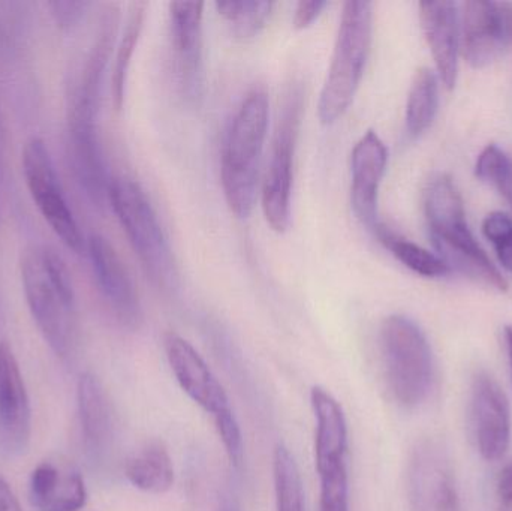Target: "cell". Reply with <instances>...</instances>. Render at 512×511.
I'll return each instance as SVG.
<instances>
[{
  "mask_svg": "<svg viewBox=\"0 0 512 511\" xmlns=\"http://www.w3.org/2000/svg\"><path fill=\"white\" fill-rule=\"evenodd\" d=\"M424 213L438 257L451 272L456 270L498 291L508 290L507 279L472 234L462 195L447 174L430 182L424 197Z\"/></svg>",
  "mask_w": 512,
  "mask_h": 511,
  "instance_id": "cell-1",
  "label": "cell"
},
{
  "mask_svg": "<svg viewBox=\"0 0 512 511\" xmlns=\"http://www.w3.org/2000/svg\"><path fill=\"white\" fill-rule=\"evenodd\" d=\"M21 282L39 332L66 359L75 344V293L65 261L48 246H30L21 257Z\"/></svg>",
  "mask_w": 512,
  "mask_h": 511,
  "instance_id": "cell-2",
  "label": "cell"
},
{
  "mask_svg": "<svg viewBox=\"0 0 512 511\" xmlns=\"http://www.w3.org/2000/svg\"><path fill=\"white\" fill-rule=\"evenodd\" d=\"M268 116L267 93L254 90L234 114L225 134L221 158L222 189L228 207L240 219L249 218L255 207Z\"/></svg>",
  "mask_w": 512,
  "mask_h": 511,
  "instance_id": "cell-3",
  "label": "cell"
},
{
  "mask_svg": "<svg viewBox=\"0 0 512 511\" xmlns=\"http://www.w3.org/2000/svg\"><path fill=\"white\" fill-rule=\"evenodd\" d=\"M373 3L349 0L343 5L336 44L318 102L322 125L336 123L354 102L369 59Z\"/></svg>",
  "mask_w": 512,
  "mask_h": 511,
  "instance_id": "cell-4",
  "label": "cell"
},
{
  "mask_svg": "<svg viewBox=\"0 0 512 511\" xmlns=\"http://www.w3.org/2000/svg\"><path fill=\"white\" fill-rule=\"evenodd\" d=\"M107 200L116 213L147 278L165 293L179 284L176 260L167 234L146 192L128 177L111 179Z\"/></svg>",
  "mask_w": 512,
  "mask_h": 511,
  "instance_id": "cell-5",
  "label": "cell"
},
{
  "mask_svg": "<svg viewBox=\"0 0 512 511\" xmlns=\"http://www.w3.org/2000/svg\"><path fill=\"white\" fill-rule=\"evenodd\" d=\"M381 347L394 399L405 408L423 404L432 387L433 354L421 327L405 315H391L382 323Z\"/></svg>",
  "mask_w": 512,
  "mask_h": 511,
  "instance_id": "cell-6",
  "label": "cell"
},
{
  "mask_svg": "<svg viewBox=\"0 0 512 511\" xmlns=\"http://www.w3.org/2000/svg\"><path fill=\"white\" fill-rule=\"evenodd\" d=\"M301 110L303 95L300 90L292 89L274 132L270 162L262 182V212L276 233H285L291 222L292 167Z\"/></svg>",
  "mask_w": 512,
  "mask_h": 511,
  "instance_id": "cell-7",
  "label": "cell"
},
{
  "mask_svg": "<svg viewBox=\"0 0 512 511\" xmlns=\"http://www.w3.org/2000/svg\"><path fill=\"white\" fill-rule=\"evenodd\" d=\"M21 167L30 197L42 218L63 245L80 254L84 249L83 234L66 203L50 152L41 138L32 137L26 141L21 153Z\"/></svg>",
  "mask_w": 512,
  "mask_h": 511,
  "instance_id": "cell-8",
  "label": "cell"
},
{
  "mask_svg": "<svg viewBox=\"0 0 512 511\" xmlns=\"http://www.w3.org/2000/svg\"><path fill=\"white\" fill-rule=\"evenodd\" d=\"M460 45L472 68L492 65L512 47V3L489 0L462 3Z\"/></svg>",
  "mask_w": 512,
  "mask_h": 511,
  "instance_id": "cell-9",
  "label": "cell"
},
{
  "mask_svg": "<svg viewBox=\"0 0 512 511\" xmlns=\"http://www.w3.org/2000/svg\"><path fill=\"white\" fill-rule=\"evenodd\" d=\"M412 511H462L447 453L435 441L417 444L408 465Z\"/></svg>",
  "mask_w": 512,
  "mask_h": 511,
  "instance_id": "cell-10",
  "label": "cell"
},
{
  "mask_svg": "<svg viewBox=\"0 0 512 511\" xmlns=\"http://www.w3.org/2000/svg\"><path fill=\"white\" fill-rule=\"evenodd\" d=\"M32 437V410L17 357L8 342H0V446L21 455Z\"/></svg>",
  "mask_w": 512,
  "mask_h": 511,
  "instance_id": "cell-11",
  "label": "cell"
},
{
  "mask_svg": "<svg viewBox=\"0 0 512 511\" xmlns=\"http://www.w3.org/2000/svg\"><path fill=\"white\" fill-rule=\"evenodd\" d=\"M472 414L478 450L486 461L504 458L511 441L510 404L495 378L478 372L472 384Z\"/></svg>",
  "mask_w": 512,
  "mask_h": 511,
  "instance_id": "cell-12",
  "label": "cell"
},
{
  "mask_svg": "<svg viewBox=\"0 0 512 511\" xmlns=\"http://www.w3.org/2000/svg\"><path fill=\"white\" fill-rule=\"evenodd\" d=\"M388 164V149L375 131H367L351 153V204L355 216L375 231L378 219L379 188Z\"/></svg>",
  "mask_w": 512,
  "mask_h": 511,
  "instance_id": "cell-13",
  "label": "cell"
},
{
  "mask_svg": "<svg viewBox=\"0 0 512 511\" xmlns=\"http://www.w3.org/2000/svg\"><path fill=\"white\" fill-rule=\"evenodd\" d=\"M170 30L176 53L180 87L186 98L195 101L203 87V15L204 3L171 2Z\"/></svg>",
  "mask_w": 512,
  "mask_h": 511,
  "instance_id": "cell-14",
  "label": "cell"
},
{
  "mask_svg": "<svg viewBox=\"0 0 512 511\" xmlns=\"http://www.w3.org/2000/svg\"><path fill=\"white\" fill-rule=\"evenodd\" d=\"M29 497L38 511H81L87 504V488L77 465L54 455L30 473Z\"/></svg>",
  "mask_w": 512,
  "mask_h": 511,
  "instance_id": "cell-15",
  "label": "cell"
},
{
  "mask_svg": "<svg viewBox=\"0 0 512 511\" xmlns=\"http://www.w3.org/2000/svg\"><path fill=\"white\" fill-rule=\"evenodd\" d=\"M164 345L171 371L192 401L213 416L230 408L224 387L186 339L177 333H167Z\"/></svg>",
  "mask_w": 512,
  "mask_h": 511,
  "instance_id": "cell-16",
  "label": "cell"
},
{
  "mask_svg": "<svg viewBox=\"0 0 512 511\" xmlns=\"http://www.w3.org/2000/svg\"><path fill=\"white\" fill-rule=\"evenodd\" d=\"M87 251L102 296L125 326H137L141 317L140 300L116 249L105 237L92 234L87 240Z\"/></svg>",
  "mask_w": 512,
  "mask_h": 511,
  "instance_id": "cell-17",
  "label": "cell"
},
{
  "mask_svg": "<svg viewBox=\"0 0 512 511\" xmlns=\"http://www.w3.org/2000/svg\"><path fill=\"white\" fill-rule=\"evenodd\" d=\"M420 21L439 81L453 90L459 77L460 5L447 0L421 2Z\"/></svg>",
  "mask_w": 512,
  "mask_h": 511,
  "instance_id": "cell-18",
  "label": "cell"
},
{
  "mask_svg": "<svg viewBox=\"0 0 512 511\" xmlns=\"http://www.w3.org/2000/svg\"><path fill=\"white\" fill-rule=\"evenodd\" d=\"M316 417L315 462L318 474L346 465L348 428L339 402L322 387L310 393Z\"/></svg>",
  "mask_w": 512,
  "mask_h": 511,
  "instance_id": "cell-19",
  "label": "cell"
},
{
  "mask_svg": "<svg viewBox=\"0 0 512 511\" xmlns=\"http://www.w3.org/2000/svg\"><path fill=\"white\" fill-rule=\"evenodd\" d=\"M77 408L84 449L93 459L101 458L113 440V414L107 393L92 372L78 378Z\"/></svg>",
  "mask_w": 512,
  "mask_h": 511,
  "instance_id": "cell-20",
  "label": "cell"
},
{
  "mask_svg": "<svg viewBox=\"0 0 512 511\" xmlns=\"http://www.w3.org/2000/svg\"><path fill=\"white\" fill-rule=\"evenodd\" d=\"M125 476L134 488L161 495L174 485V467L167 447L159 441L146 444L125 464Z\"/></svg>",
  "mask_w": 512,
  "mask_h": 511,
  "instance_id": "cell-21",
  "label": "cell"
},
{
  "mask_svg": "<svg viewBox=\"0 0 512 511\" xmlns=\"http://www.w3.org/2000/svg\"><path fill=\"white\" fill-rule=\"evenodd\" d=\"M439 108V77L430 68L415 72L406 102V131L412 140L432 126Z\"/></svg>",
  "mask_w": 512,
  "mask_h": 511,
  "instance_id": "cell-22",
  "label": "cell"
},
{
  "mask_svg": "<svg viewBox=\"0 0 512 511\" xmlns=\"http://www.w3.org/2000/svg\"><path fill=\"white\" fill-rule=\"evenodd\" d=\"M373 233L378 237L379 242L412 272L423 278H442V276L450 275L451 270L438 254L421 248L417 243L409 242L405 237L394 233L384 224H379Z\"/></svg>",
  "mask_w": 512,
  "mask_h": 511,
  "instance_id": "cell-23",
  "label": "cell"
},
{
  "mask_svg": "<svg viewBox=\"0 0 512 511\" xmlns=\"http://www.w3.org/2000/svg\"><path fill=\"white\" fill-rule=\"evenodd\" d=\"M146 9V2L132 3L119 47H117L113 75H111V99H113L116 110H120L125 102L126 78H128L132 56H134L141 30H143Z\"/></svg>",
  "mask_w": 512,
  "mask_h": 511,
  "instance_id": "cell-24",
  "label": "cell"
},
{
  "mask_svg": "<svg viewBox=\"0 0 512 511\" xmlns=\"http://www.w3.org/2000/svg\"><path fill=\"white\" fill-rule=\"evenodd\" d=\"M273 477L277 511H304L300 471L291 452L282 444L274 449Z\"/></svg>",
  "mask_w": 512,
  "mask_h": 511,
  "instance_id": "cell-25",
  "label": "cell"
},
{
  "mask_svg": "<svg viewBox=\"0 0 512 511\" xmlns=\"http://www.w3.org/2000/svg\"><path fill=\"white\" fill-rule=\"evenodd\" d=\"M273 2H256V0H242V2H218L216 9L219 15L230 24L234 35L240 39L254 38L265 27L271 12Z\"/></svg>",
  "mask_w": 512,
  "mask_h": 511,
  "instance_id": "cell-26",
  "label": "cell"
},
{
  "mask_svg": "<svg viewBox=\"0 0 512 511\" xmlns=\"http://www.w3.org/2000/svg\"><path fill=\"white\" fill-rule=\"evenodd\" d=\"M483 234L495 246L499 263L512 275V219L507 213L493 212L483 222Z\"/></svg>",
  "mask_w": 512,
  "mask_h": 511,
  "instance_id": "cell-27",
  "label": "cell"
},
{
  "mask_svg": "<svg viewBox=\"0 0 512 511\" xmlns=\"http://www.w3.org/2000/svg\"><path fill=\"white\" fill-rule=\"evenodd\" d=\"M318 476L321 482V511H349L346 465Z\"/></svg>",
  "mask_w": 512,
  "mask_h": 511,
  "instance_id": "cell-28",
  "label": "cell"
},
{
  "mask_svg": "<svg viewBox=\"0 0 512 511\" xmlns=\"http://www.w3.org/2000/svg\"><path fill=\"white\" fill-rule=\"evenodd\" d=\"M215 423L231 464L234 467H240L243 462V455H245V450H243L245 447H243L242 429H240L233 410L228 408V410L216 414Z\"/></svg>",
  "mask_w": 512,
  "mask_h": 511,
  "instance_id": "cell-29",
  "label": "cell"
},
{
  "mask_svg": "<svg viewBox=\"0 0 512 511\" xmlns=\"http://www.w3.org/2000/svg\"><path fill=\"white\" fill-rule=\"evenodd\" d=\"M90 5L92 3L72 2V0H54V2L47 3L57 26L62 30H66V32L74 29L83 20Z\"/></svg>",
  "mask_w": 512,
  "mask_h": 511,
  "instance_id": "cell-30",
  "label": "cell"
},
{
  "mask_svg": "<svg viewBox=\"0 0 512 511\" xmlns=\"http://www.w3.org/2000/svg\"><path fill=\"white\" fill-rule=\"evenodd\" d=\"M508 158L510 156L498 144H489L478 156L477 165H475V176L492 185L493 180L496 179Z\"/></svg>",
  "mask_w": 512,
  "mask_h": 511,
  "instance_id": "cell-31",
  "label": "cell"
},
{
  "mask_svg": "<svg viewBox=\"0 0 512 511\" xmlns=\"http://www.w3.org/2000/svg\"><path fill=\"white\" fill-rule=\"evenodd\" d=\"M327 5V2H319V0L297 3L294 11L295 29L304 30L312 26L313 21L321 15V12L324 11Z\"/></svg>",
  "mask_w": 512,
  "mask_h": 511,
  "instance_id": "cell-32",
  "label": "cell"
},
{
  "mask_svg": "<svg viewBox=\"0 0 512 511\" xmlns=\"http://www.w3.org/2000/svg\"><path fill=\"white\" fill-rule=\"evenodd\" d=\"M0 511H23L8 480L0 474Z\"/></svg>",
  "mask_w": 512,
  "mask_h": 511,
  "instance_id": "cell-33",
  "label": "cell"
},
{
  "mask_svg": "<svg viewBox=\"0 0 512 511\" xmlns=\"http://www.w3.org/2000/svg\"><path fill=\"white\" fill-rule=\"evenodd\" d=\"M498 497L504 506H512V462L501 471L498 480Z\"/></svg>",
  "mask_w": 512,
  "mask_h": 511,
  "instance_id": "cell-34",
  "label": "cell"
},
{
  "mask_svg": "<svg viewBox=\"0 0 512 511\" xmlns=\"http://www.w3.org/2000/svg\"><path fill=\"white\" fill-rule=\"evenodd\" d=\"M505 342H507L508 359H510L511 378H512V326L505 327Z\"/></svg>",
  "mask_w": 512,
  "mask_h": 511,
  "instance_id": "cell-35",
  "label": "cell"
}]
</instances>
